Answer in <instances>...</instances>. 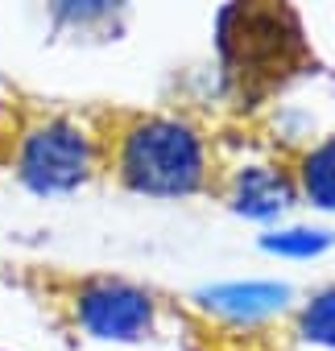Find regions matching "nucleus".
I'll return each mask as SVG.
<instances>
[{
	"label": "nucleus",
	"mask_w": 335,
	"mask_h": 351,
	"mask_svg": "<svg viewBox=\"0 0 335 351\" xmlns=\"http://www.w3.org/2000/svg\"><path fill=\"white\" fill-rule=\"evenodd\" d=\"M116 173L137 195H195L207 178L203 136L174 116H137L116 141Z\"/></svg>",
	"instance_id": "f257e3e1"
},
{
	"label": "nucleus",
	"mask_w": 335,
	"mask_h": 351,
	"mask_svg": "<svg viewBox=\"0 0 335 351\" xmlns=\"http://www.w3.org/2000/svg\"><path fill=\"white\" fill-rule=\"evenodd\" d=\"M9 165L30 191L67 195L95 173L100 145L75 116L38 112L17 124V132L9 141Z\"/></svg>",
	"instance_id": "f03ea898"
},
{
	"label": "nucleus",
	"mask_w": 335,
	"mask_h": 351,
	"mask_svg": "<svg viewBox=\"0 0 335 351\" xmlns=\"http://www.w3.org/2000/svg\"><path fill=\"white\" fill-rule=\"evenodd\" d=\"M157 306L145 289L116 281V277H95L83 281L75 293V322L91 335V339H145L153 330Z\"/></svg>",
	"instance_id": "7ed1b4c3"
},
{
	"label": "nucleus",
	"mask_w": 335,
	"mask_h": 351,
	"mask_svg": "<svg viewBox=\"0 0 335 351\" xmlns=\"http://www.w3.org/2000/svg\"><path fill=\"white\" fill-rule=\"evenodd\" d=\"M232 207L244 211V215H277L294 203V182L286 178L281 169H269V165H249L240 169L236 178H232Z\"/></svg>",
	"instance_id": "20e7f679"
},
{
	"label": "nucleus",
	"mask_w": 335,
	"mask_h": 351,
	"mask_svg": "<svg viewBox=\"0 0 335 351\" xmlns=\"http://www.w3.org/2000/svg\"><path fill=\"white\" fill-rule=\"evenodd\" d=\"M211 310L232 314V318H257V314H273L286 306L290 289L286 285H224V289H207L203 293Z\"/></svg>",
	"instance_id": "39448f33"
},
{
	"label": "nucleus",
	"mask_w": 335,
	"mask_h": 351,
	"mask_svg": "<svg viewBox=\"0 0 335 351\" xmlns=\"http://www.w3.org/2000/svg\"><path fill=\"white\" fill-rule=\"evenodd\" d=\"M298 178H302V191H306V199L314 207L335 211V136L323 141L314 153H306Z\"/></svg>",
	"instance_id": "423d86ee"
},
{
	"label": "nucleus",
	"mask_w": 335,
	"mask_h": 351,
	"mask_svg": "<svg viewBox=\"0 0 335 351\" xmlns=\"http://www.w3.org/2000/svg\"><path fill=\"white\" fill-rule=\"evenodd\" d=\"M302 330H306V339L335 347V289H323V293L306 306V314H302Z\"/></svg>",
	"instance_id": "0eeeda50"
},
{
	"label": "nucleus",
	"mask_w": 335,
	"mask_h": 351,
	"mask_svg": "<svg viewBox=\"0 0 335 351\" xmlns=\"http://www.w3.org/2000/svg\"><path fill=\"white\" fill-rule=\"evenodd\" d=\"M327 244H331V232H306V228H294V232H281V236L265 240V248L286 252V256H314Z\"/></svg>",
	"instance_id": "6e6552de"
}]
</instances>
